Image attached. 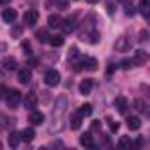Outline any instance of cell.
Here are the masks:
<instances>
[{"label": "cell", "instance_id": "cell-1", "mask_svg": "<svg viewBox=\"0 0 150 150\" xmlns=\"http://www.w3.org/2000/svg\"><path fill=\"white\" fill-rule=\"evenodd\" d=\"M67 108H69L67 97H65V96L57 97L55 106H53V110H51V124H50V132H51V134H55V132H62V131H64V127H65Z\"/></svg>", "mask_w": 150, "mask_h": 150}, {"label": "cell", "instance_id": "cell-2", "mask_svg": "<svg viewBox=\"0 0 150 150\" xmlns=\"http://www.w3.org/2000/svg\"><path fill=\"white\" fill-rule=\"evenodd\" d=\"M80 39H81V41H87V42H90V44H97V42L101 41V34H99L96 28H92V30L81 32V34H80Z\"/></svg>", "mask_w": 150, "mask_h": 150}, {"label": "cell", "instance_id": "cell-3", "mask_svg": "<svg viewBox=\"0 0 150 150\" xmlns=\"http://www.w3.org/2000/svg\"><path fill=\"white\" fill-rule=\"evenodd\" d=\"M131 48H132V41H131L127 35H120V37L117 39V42H115V50L120 51V53H125V51H129Z\"/></svg>", "mask_w": 150, "mask_h": 150}, {"label": "cell", "instance_id": "cell-4", "mask_svg": "<svg viewBox=\"0 0 150 150\" xmlns=\"http://www.w3.org/2000/svg\"><path fill=\"white\" fill-rule=\"evenodd\" d=\"M6 103L9 108H18V104L21 103V92L20 90H11L6 94Z\"/></svg>", "mask_w": 150, "mask_h": 150}, {"label": "cell", "instance_id": "cell-5", "mask_svg": "<svg viewBox=\"0 0 150 150\" xmlns=\"http://www.w3.org/2000/svg\"><path fill=\"white\" fill-rule=\"evenodd\" d=\"M44 83H46L48 87H57V85L60 83V72H58L57 69H50V71L46 72V76H44Z\"/></svg>", "mask_w": 150, "mask_h": 150}, {"label": "cell", "instance_id": "cell-6", "mask_svg": "<svg viewBox=\"0 0 150 150\" xmlns=\"http://www.w3.org/2000/svg\"><path fill=\"white\" fill-rule=\"evenodd\" d=\"M37 20H39V13H37L35 9H28V11L23 14V23H25V27H35Z\"/></svg>", "mask_w": 150, "mask_h": 150}, {"label": "cell", "instance_id": "cell-7", "mask_svg": "<svg viewBox=\"0 0 150 150\" xmlns=\"http://www.w3.org/2000/svg\"><path fill=\"white\" fill-rule=\"evenodd\" d=\"M148 62V53L146 51H136L134 57H132V64L134 67H139V65H145Z\"/></svg>", "mask_w": 150, "mask_h": 150}, {"label": "cell", "instance_id": "cell-8", "mask_svg": "<svg viewBox=\"0 0 150 150\" xmlns=\"http://www.w3.org/2000/svg\"><path fill=\"white\" fill-rule=\"evenodd\" d=\"M16 18H18V13H16L14 9L6 7V9L2 11V20H4L6 23H14V21H16Z\"/></svg>", "mask_w": 150, "mask_h": 150}, {"label": "cell", "instance_id": "cell-9", "mask_svg": "<svg viewBox=\"0 0 150 150\" xmlns=\"http://www.w3.org/2000/svg\"><path fill=\"white\" fill-rule=\"evenodd\" d=\"M28 122H30L32 125H41V124L44 122V115H42L41 111H37V110H32L30 115H28Z\"/></svg>", "mask_w": 150, "mask_h": 150}, {"label": "cell", "instance_id": "cell-10", "mask_svg": "<svg viewBox=\"0 0 150 150\" xmlns=\"http://www.w3.org/2000/svg\"><path fill=\"white\" fill-rule=\"evenodd\" d=\"M115 106H117L118 113H122V115H125V113H127V110H129L127 99H125V97H122V96H118V97L115 99Z\"/></svg>", "mask_w": 150, "mask_h": 150}, {"label": "cell", "instance_id": "cell-11", "mask_svg": "<svg viewBox=\"0 0 150 150\" xmlns=\"http://www.w3.org/2000/svg\"><path fill=\"white\" fill-rule=\"evenodd\" d=\"M92 87H94V81H92L90 78L83 80V81L80 83V94H81V96H88V94L92 92Z\"/></svg>", "mask_w": 150, "mask_h": 150}, {"label": "cell", "instance_id": "cell-12", "mask_svg": "<svg viewBox=\"0 0 150 150\" xmlns=\"http://www.w3.org/2000/svg\"><path fill=\"white\" fill-rule=\"evenodd\" d=\"M62 23H64V18H60L58 14H50L48 16V25L51 28H62Z\"/></svg>", "mask_w": 150, "mask_h": 150}, {"label": "cell", "instance_id": "cell-13", "mask_svg": "<svg viewBox=\"0 0 150 150\" xmlns=\"http://www.w3.org/2000/svg\"><path fill=\"white\" fill-rule=\"evenodd\" d=\"M74 28H76V20H74V18H65L64 20V23H62V30L65 32V34H71Z\"/></svg>", "mask_w": 150, "mask_h": 150}, {"label": "cell", "instance_id": "cell-14", "mask_svg": "<svg viewBox=\"0 0 150 150\" xmlns=\"http://www.w3.org/2000/svg\"><path fill=\"white\" fill-rule=\"evenodd\" d=\"M81 120H83V117H81L80 113H74V115H71V118H69V127H71L72 131L80 129V125H81Z\"/></svg>", "mask_w": 150, "mask_h": 150}, {"label": "cell", "instance_id": "cell-15", "mask_svg": "<svg viewBox=\"0 0 150 150\" xmlns=\"http://www.w3.org/2000/svg\"><path fill=\"white\" fill-rule=\"evenodd\" d=\"M18 80H20L21 85H28L30 80H32V72H30L28 69H21V71L18 72Z\"/></svg>", "mask_w": 150, "mask_h": 150}, {"label": "cell", "instance_id": "cell-16", "mask_svg": "<svg viewBox=\"0 0 150 150\" xmlns=\"http://www.w3.org/2000/svg\"><path fill=\"white\" fill-rule=\"evenodd\" d=\"M2 67H4L6 71H14V69L18 67V62H16L14 57H6V58L2 60Z\"/></svg>", "mask_w": 150, "mask_h": 150}, {"label": "cell", "instance_id": "cell-17", "mask_svg": "<svg viewBox=\"0 0 150 150\" xmlns=\"http://www.w3.org/2000/svg\"><path fill=\"white\" fill-rule=\"evenodd\" d=\"M20 141H21V134H18L16 131H11V132H9V138H7L9 146H11V148H16V146L20 145Z\"/></svg>", "mask_w": 150, "mask_h": 150}, {"label": "cell", "instance_id": "cell-18", "mask_svg": "<svg viewBox=\"0 0 150 150\" xmlns=\"http://www.w3.org/2000/svg\"><path fill=\"white\" fill-rule=\"evenodd\" d=\"M25 108L30 110V111L37 108V96H35V94H28V96L25 97Z\"/></svg>", "mask_w": 150, "mask_h": 150}, {"label": "cell", "instance_id": "cell-19", "mask_svg": "<svg viewBox=\"0 0 150 150\" xmlns=\"http://www.w3.org/2000/svg\"><path fill=\"white\" fill-rule=\"evenodd\" d=\"M138 11L141 13V16L150 18V0H141L139 6H138Z\"/></svg>", "mask_w": 150, "mask_h": 150}, {"label": "cell", "instance_id": "cell-20", "mask_svg": "<svg viewBox=\"0 0 150 150\" xmlns=\"http://www.w3.org/2000/svg\"><path fill=\"white\" fill-rule=\"evenodd\" d=\"M127 127L131 131H138L141 127V120L138 117H127Z\"/></svg>", "mask_w": 150, "mask_h": 150}, {"label": "cell", "instance_id": "cell-21", "mask_svg": "<svg viewBox=\"0 0 150 150\" xmlns=\"http://www.w3.org/2000/svg\"><path fill=\"white\" fill-rule=\"evenodd\" d=\"M34 138H35V131H34L32 127H27V129H23V131H21V139H23V141L30 143Z\"/></svg>", "mask_w": 150, "mask_h": 150}, {"label": "cell", "instance_id": "cell-22", "mask_svg": "<svg viewBox=\"0 0 150 150\" xmlns=\"http://www.w3.org/2000/svg\"><path fill=\"white\" fill-rule=\"evenodd\" d=\"M80 143L83 145V146H88V148H94L96 145H94V139H92V134L90 132H85V134H81V138H80Z\"/></svg>", "mask_w": 150, "mask_h": 150}, {"label": "cell", "instance_id": "cell-23", "mask_svg": "<svg viewBox=\"0 0 150 150\" xmlns=\"http://www.w3.org/2000/svg\"><path fill=\"white\" fill-rule=\"evenodd\" d=\"M35 37H37V41L39 42H50V34H48V30L46 28H41V30H37L35 32Z\"/></svg>", "mask_w": 150, "mask_h": 150}, {"label": "cell", "instance_id": "cell-24", "mask_svg": "<svg viewBox=\"0 0 150 150\" xmlns=\"http://www.w3.org/2000/svg\"><path fill=\"white\" fill-rule=\"evenodd\" d=\"M92 111H94V108H92V104H88V103H87V104H81V106L78 108V113H80L83 118H85V117H90Z\"/></svg>", "mask_w": 150, "mask_h": 150}, {"label": "cell", "instance_id": "cell-25", "mask_svg": "<svg viewBox=\"0 0 150 150\" xmlns=\"http://www.w3.org/2000/svg\"><path fill=\"white\" fill-rule=\"evenodd\" d=\"M50 44H51V46H55V48H58V46H62V44H64V37H62L60 34L51 35V37H50Z\"/></svg>", "mask_w": 150, "mask_h": 150}, {"label": "cell", "instance_id": "cell-26", "mask_svg": "<svg viewBox=\"0 0 150 150\" xmlns=\"http://www.w3.org/2000/svg\"><path fill=\"white\" fill-rule=\"evenodd\" d=\"M106 122H108V125H110V129H111L113 132H117V131H118V122H115L111 117H106Z\"/></svg>", "mask_w": 150, "mask_h": 150}, {"label": "cell", "instance_id": "cell-27", "mask_svg": "<svg viewBox=\"0 0 150 150\" xmlns=\"http://www.w3.org/2000/svg\"><path fill=\"white\" fill-rule=\"evenodd\" d=\"M120 67H122V69H125V71H127V69H131V67H134L132 58H125V60H122V62H120Z\"/></svg>", "mask_w": 150, "mask_h": 150}, {"label": "cell", "instance_id": "cell-28", "mask_svg": "<svg viewBox=\"0 0 150 150\" xmlns=\"http://www.w3.org/2000/svg\"><path fill=\"white\" fill-rule=\"evenodd\" d=\"M21 32H23V27H20V25H16V27L11 28V35H13V37H20Z\"/></svg>", "mask_w": 150, "mask_h": 150}, {"label": "cell", "instance_id": "cell-29", "mask_svg": "<svg viewBox=\"0 0 150 150\" xmlns=\"http://www.w3.org/2000/svg\"><path fill=\"white\" fill-rule=\"evenodd\" d=\"M134 106H136L138 111H146V108H148V106H145V103H143L141 99H136V101H134Z\"/></svg>", "mask_w": 150, "mask_h": 150}, {"label": "cell", "instance_id": "cell-30", "mask_svg": "<svg viewBox=\"0 0 150 150\" xmlns=\"http://www.w3.org/2000/svg\"><path fill=\"white\" fill-rule=\"evenodd\" d=\"M118 146H120V148H127V146H131V139H129L127 136L120 138V141H118Z\"/></svg>", "mask_w": 150, "mask_h": 150}, {"label": "cell", "instance_id": "cell-31", "mask_svg": "<svg viewBox=\"0 0 150 150\" xmlns=\"http://www.w3.org/2000/svg\"><path fill=\"white\" fill-rule=\"evenodd\" d=\"M134 13H136V11H134V6H132L131 2H125V14H127V16H134Z\"/></svg>", "mask_w": 150, "mask_h": 150}, {"label": "cell", "instance_id": "cell-32", "mask_svg": "<svg viewBox=\"0 0 150 150\" xmlns=\"http://www.w3.org/2000/svg\"><path fill=\"white\" fill-rule=\"evenodd\" d=\"M57 9H65L67 7V0H55Z\"/></svg>", "mask_w": 150, "mask_h": 150}, {"label": "cell", "instance_id": "cell-33", "mask_svg": "<svg viewBox=\"0 0 150 150\" xmlns=\"http://www.w3.org/2000/svg\"><path fill=\"white\" fill-rule=\"evenodd\" d=\"M90 129H92V131H101V122H99V120H94Z\"/></svg>", "mask_w": 150, "mask_h": 150}, {"label": "cell", "instance_id": "cell-34", "mask_svg": "<svg viewBox=\"0 0 150 150\" xmlns=\"http://www.w3.org/2000/svg\"><path fill=\"white\" fill-rule=\"evenodd\" d=\"M146 39H148V32H146V30L139 32V41H146Z\"/></svg>", "mask_w": 150, "mask_h": 150}, {"label": "cell", "instance_id": "cell-35", "mask_svg": "<svg viewBox=\"0 0 150 150\" xmlns=\"http://www.w3.org/2000/svg\"><path fill=\"white\" fill-rule=\"evenodd\" d=\"M23 50H25L27 55H30V44H28V42H23Z\"/></svg>", "mask_w": 150, "mask_h": 150}, {"label": "cell", "instance_id": "cell-36", "mask_svg": "<svg viewBox=\"0 0 150 150\" xmlns=\"http://www.w3.org/2000/svg\"><path fill=\"white\" fill-rule=\"evenodd\" d=\"M108 13H110V14H115V6L108 4Z\"/></svg>", "mask_w": 150, "mask_h": 150}, {"label": "cell", "instance_id": "cell-37", "mask_svg": "<svg viewBox=\"0 0 150 150\" xmlns=\"http://www.w3.org/2000/svg\"><path fill=\"white\" fill-rule=\"evenodd\" d=\"M113 71H115V64H113V65H110V67H108V74H111V72H113Z\"/></svg>", "mask_w": 150, "mask_h": 150}, {"label": "cell", "instance_id": "cell-38", "mask_svg": "<svg viewBox=\"0 0 150 150\" xmlns=\"http://www.w3.org/2000/svg\"><path fill=\"white\" fill-rule=\"evenodd\" d=\"M134 145H138V146H139V145H143V139H141V138H139V139H136V143H134Z\"/></svg>", "mask_w": 150, "mask_h": 150}, {"label": "cell", "instance_id": "cell-39", "mask_svg": "<svg viewBox=\"0 0 150 150\" xmlns=\"http://www.w3.org/2000/svg\"><path fill=\"white\" fill-rule=\"evenodd\" d=\"M87 2H88V4H97L99 0H87Z\"/></svg>", "mask_w": 150, "mask_h": 150}]
</instances>
